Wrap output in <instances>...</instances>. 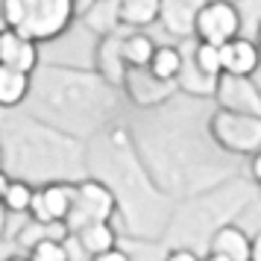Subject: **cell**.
Returning a JSON list of instances; mask_svg holds the SVG:
<instances>
[{
    "mask_svg": "<svg viewBox=\"0 0 261 261\" xmlns=\"http://www.w3.org/2000/svg\"><path fill=\"white\" fill-rule=\"evenodd\" d=\"M6 27L33 41H47L68 30L73 0H3Z\"/></svg>",
    "mask_w": 261,
    "mask_h": 261,
    "instance_id": "1",
    "label": "cell"
},
{
    "mask_svg": "<svg viewBox=\"0 0 261 261\" xmlns=\"http://www.w3.org/2000/svg\"><path fill=\"white\" fill-rule=\"evenodd\" d=\"M194 33L202 38V41H208V44H223L229 38L238 36V30H241V15L232 3H226V0H212V3H205L200 6L197 12H194Z\"/></svg>",
    "mask_w": 261,
    "mask_h": 261,
    "instance_id": "2",
    "label": "cell"
},
{
    "mask_svg": "<svg viewBox=\"0 0 261 261\" xmlns=\"http://www.w3.org/2000/svg\"><path fill=\"white\" fill-rule=\"evenodd\" d=\"M73 191L76 188H71V185H47L41 191H33L27 212L33 214L36 223H41V226L68 220V214L73 208Z\"/></svg>",
    "mask_w": 261,
    "mask_h": 261,
    "instance_id": "3",
    "label": "cell"
},
{
    "mask_svg": "<svg viewBox=\"0 0 261 261\" xmlns=\"http://www.w3.org/2000/svg\"><path fill=\"white\" fill-rule=\"evenodd\" d=\"M115 212V197L109 194V188H103L100 182H83L73 191V208L68 217H80L76 229L91 220H109V214Z\"/></svg>",
    "mask_w": 261,
    "mask_h": 261,
    "instance_id": "4",
    "label": "cell"
},
{
    "mask_svg": "<svg viewBox=\"0 0 261 261\" xmlns=\"http://www.w3.org/2000/svg\"><path fill=\"white\" fill-rule=\"evenodd\" d=\"M220 65H223V73L235 76V80H244V76L258 71L261 50H258V44L235 36L220 44Z\"/></svg>",
    "mask_w": 261,
    "mask_h": 261,
    "instance_id": "5",
    "label": "cell"
},
{
    "mask_svg": "<svg viewBox=\"0 0 261 261\" xmlns=\"http://www.w3.org/2000/svg\"><path fill=\"white\" fill-rule=\"evenodd\" d=\"M36 44L38 41L21 36L12 27H6V30L0 33V65H9L15 71L33 73V68H36V62H38Z\"/></svg>",
    "mask_w": 261,
    "mask_h": 261,
    "instance_id": "6",
    "label": "cell"
},
{
    "mask_svg": "<svg viewBox=\"0 0 261 261\" xmlns=\"http://www.w3.org/2000/svg\"><path fill=\"white\" fill-rule=\"evenodd\" d=\"M212 252L223 255L229 261H247L249 258V238L235 229V226H223L217 229V235L212 241Z\"/></svg>",
    "mask_w": 261,
    "mask_h": 261,
    "instance_id": "7",
    "label": "cell"
},
{
    "mask_svg": "<svg viewBox=\"0 0 261 261\" xmlns=\"http://www.w3.org/2000/svg\"><path fill=\"white\" fill-rule=\"evenodd\" d=\"M30 91V73L0 65V106H18Z\"/></svg>",
    "mask_w": 261,
    "mask_h": 261,
    "instance_id": "8",
    "label": "cell"
},
{
    "mask_svg": "<svg viewBox=\"0 0 261 261\" xmlns=\"http://www.w3.org/2000/svg\"><path fill=\"white\" fill-rule=\"evenodd\" d=\"M76 235H80V244L88 255H97V252H106V249L115 247V232H112V226L109 220H91V223H83L76 229Z\"/></svg>",
    "mask_w": 261,
    "mask_h": 261,
    "instance_id": "9",
    "label": "cell"
},
{
    "mask_svg": "<svg viewBox=\"0 0 261 261\" xmlns=\"http://www.w3.org/2000/svg\"><path fill=\"white\" fill-rule=\"evenodd\" d=\"M147 65H150V73L159 83H170L182 71V56H179L176 47H155Z\"/></svg>",
    "mask_w": 261,
    "mask_h": 261,
    "instance_id": "10",
    "label": "cell"
},
{
    "mask_svg": "<svg viewBox=\"0 0 261 261\" xmlns=\"http://www.w3.org/2000/svg\"><path fill=\"white\" fill-rule=\"evenodd\" d=\"M30 197H33V188L21 182V179H15V182H6V191H3V205H6V212L12 214H24L30 208Z\"/></svg>",
    "mask_w": 261,
    "mask_h": 261,
    "instance_id": "11",
    "label": "cell"
},
{
    "mask_svg": "<svg viewBox=\"0 0 261 261\" xmlns=\"http://www.w3.org/2000/svg\"><path fill=\"white\" fill-rule=\"evenodd\" d=\"M30 261H71V255H68V249H65L62 241H56V238H41L30 249Z\"/></svg>",
    "mask_w": 261,
    "mask_h": 261,
    "instance_id": "12",
    "label": "cell"
},
{
    "mask_svg": "<svg viewBox=\"0 0 261 261\" xmlns=\"http://www.w3.org/2000/svg\"><path fill=\"white\" fill-rule=\"evenodd\" d=\"M197 68H200L205 76H220V73H223V65H220V44L200 41V47H197Z\"/></svg>",
    "mask_w": 261,
    "mask_h": 261,
    "instance_id": "13",
    "label": "cell"
},
{
    "mask_svg": "<svg viewBox=\"0 0 261 261\" xmlns=\"http://www.w3.org/2000/svg\"><path fill=\"white\" fill-rule=\"evenodd\" d=\"M153 41L147 36H132V38H126V44H123V59L126 62H132V65H147L150 62V56H153Z\"/></svg>",
    "mask_w": 261,
    "mask_h": 261,
    "instance_id": "14",
    "label": "cell"
},
{
    "mask_svg": "<svg viewBox=\"0 0 261 261\" xmlns=\"http://www.w3.org/2000/svg\"><path fill=\"white\" fill-rule=\"evenodd\" d=\"M144 3H159V0H123L120 3V18H126L132 24H144L155 18V9H144Z\"/></svg>",
    "mask_w": 261,
    "mask_h": 261,
    "instance_id": "15",
    "label": "cell"
},
{
    "mask_svg": "<svg viewBox=\"0 0 261 261\" xmlns=\"http://www.w3.org/2000/svg\"><path fill=\"white\" fill-rule=\"evenodd\" d=\"M94 261H129V255H126V252H120L118 247H112V249H106V252H97Z\"/></svg>",
    "mask_w": 261,
    "mask_h": 261,
    "instance_id": "16",
    "label": "cell"
},
{
    "mask_svg": "<svg viewBox=\"0 0 261 261\" xmlns=\"http://www.w3.org/2000/svg\"><path fill=\"white\" fill-rule=\"evenodd\" d=\"M247 261H261V232L249 241V258Z\"/></svg>",
    "mask_w": 261,
    "mask_h": 261,
    "instance_id": "17",
    "label": "cell"
},
{
    "mask_svg": "<svg viewBox=\"0 0 261 261\" xmlns=\"http://www.w3.org/2000/svg\"><path fill=\"white\" fill-rule=\"evenodd\" d=\"M167 261H200L194 252H188V249H176V252H170L167 255Z\"/></svg>",
    "mask_w": 261,
    "mask_h": 261,
    "instance_id": "18",
    "label": "cell"
},
{
    "mask_svg": "<svg viewBox=\"0 0 261 261\" xmlns=\"http://www.w3.org/2000/svg\"><path fill=\"white\" fill-rule=\"evenodd\" d=\"M252 176L261 185V153H255V159H252Z\"/></svg>",
    "mask_w": 261,
    "mask_h": 261,
    "instance_id": "19",
    "label": "cell"
},
{
    "mask_svg": "<svg viewBox=\"0 0 261 261\" xmlns=\"http://www.w3.org/2000/svg\"><path fill=\"white\" fill-rule=\"evenodd\" d=\"M6 30V15H3V0H0V33Z\"/></svg>",
    "mask_w": 261,
    "mask_h": 261,
    "instance_id": "20",
    "label": "cell"
},
{
    "mask_svg": "<svg viewBox=\"0 0 261 261\" xmlns=\"http://www.w3.org/2000/svg\"><path fill=\"white\" fill-rule=\"evenodd\" d=\"M6 182H9V179H6L3 173H0V200H3V191H6Z\"/></svg>",
    "mask_w": 261,
    "mask_h": 261,
    "instance_id": "21",
    "label": "cell"
},
{
    "mask_svg": "<svg viewBox=\"0 0 261 261\" xmlns=\"http://www.w3.org/2000/svg\"><path fill=\"white\" fill-rule=\"evenodd\" d=\"M205 261H229V258H223V255H217V252H212V255H208Z\"/></svg>",
    "mask_w": 261,
    "mask_h": 261,
    "instance_id": "22",
    "label": "cell"
},
{
    "mask_svg": "<svg viewBox=\"0 0 261 261\" xmlns=\"http://www.w3.org/2000/svg\"><path fill=\"white\" fill-rule=\"evenodd\" d=\"M6 261H30V258H21V255H15V258H6Z\"/></svg>",
    "mask_w": 261,
    "mask_h": 261,
    "instance_id": "23",
    "label": "cell"
},
{
    "mask_svg": "<svg viewBox=\"0 0 261 261\" xmlns=\"http://www.w3.org/2000/svg\"><path fill=\"white\" fill-rule=\"evenodd\" d=\"M258 50H261V27H258Z\"/></svg>",
    "mask_w": 261,
    "mask_h": 261,
    "instance_id": "24",
    "label": "cell"
}]
</instances>
